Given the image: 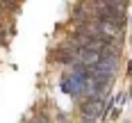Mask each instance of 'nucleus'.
Masks as SVG:
<instances>
[{
	"instance_id": "nucleus-1",
	"label": "nucleus",
	"mask_w": 132,
	"mask_h": 123,
	"mask_svg": "<svg viewBox=\"0 0 132 123\" xmlns=\"http://www.w3.org/2000/svg\"><path fill=\"white\" fill-rule=\"evenodd\" d=\"M89 80L87 75H78V73H64L62 80H59V89L64 91L66 96H71L75 103H80L84 96H89Z\"/></svg>"
},
{
	"instance_id": "nucleus-2",
	"label": "nucleus",
	"mask_w": 132,
	"mask_h": 123,
	"mask_svg": "<svg viewBox=\"0 0 132 123\" xmlns=\"http://www.w3.org/2000/svg\"><path fill=\"white\" fill-rule=\"evenodd\" d=\"M105 98L107 96H84L78 103V112L82 114V121L96 123V119H103V107H105Z\"/></svg>"
},
{
	"instance_id": "nucleus-3",
	"label": "nucleus",
	"mask_w": 132,
	"mask_h": 123,
	"mask_svg": "<svg viewBox=\"0 0 132 123\" xmlns=\"http://www.w3.org/2000/svg\"><path fill=\"white\" fill-rule=\"evenodd\" d=\"M48 62H50V64H59V66H68L71 68L73 64H75V57L71 55V50L66 48L64 43H59L55 50L48 53Z\"/></svg>"
},
{
	"instance_id": "nucleus-4",
	"label": "nucleus",
	"mask_w": 132,
	"mask_h": 123,
	"mask_svg": "<svg viewBox=\"0 0 132 123\" xmlns=\"http://www.w3.org/2000/svg\"><path fill=\"white\" fill-rule=\"evenodd\" d=\"M128 73H130V78H132V59H128Z\"/></svg>"
},
{
	"instance_id": "nucleus-5",
	"label": "nucleus",
	"mask_w": 132,
	"mask_h": 123,
	"mask_svg": "<svg viewBox=\"0 0 132 123\" xmlns=\"http://www.w3.org/2000/svg\"><path fill=\"white\" fill-rule=\"evenodd\" d=\"M130 27H132V18H130Z\"/></svg>"
},
{
	"instance_id": "nucleus-6",
	"label": "nucleus",
	"mask_w": 132,
	"mask_h": 123,
	"mask_svg": "<svg viewBox=\"0 0 132 123\" xmlns=\"http://www.w3.org/2000/svg\"><path fill=\"white\" fill-rule=\"evenodd\" d=\"M80 123H87V121H80Z\"/></svg>"
},
{
	"instance_id": "nucleus-7",
	"label": "nucleus",
	"mask_w": 132,
	"mask_h": 123,
	"mask_svg": "<svg viewBox=\"0 0 132 123\" xmlns=\"http://www.w3.org/2000/svg\"><path fill=\"white\" fill-rule=\"evenodd\" d=\"M125 123H128V121H125Z\"/></svg>"
}]
</instances>
